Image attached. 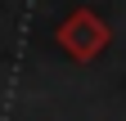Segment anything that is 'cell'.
Here are the masks:
<instances>
[{
	"mask_svg": "<svg viewBox=\"0 0 126 121\" xmlns=\"http://www.w3.org/2000/svg\"><path fill=\"white\" fill-rule=\"evenodd\" d=\"M54 40H59V49L72 58V63H94L104 49H108V40H113V27H108L94 9H72L68 18L59 23V32H54Z\"/></svg>",
	"mask_w": 126,
	"mask_h": 121,
	"instance_id": "cell-1",
	"label": "cell"
}]
</instances>
